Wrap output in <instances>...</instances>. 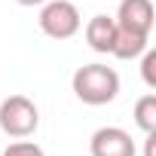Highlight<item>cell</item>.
Listing matches in <instances>:
<instances>
[{"label": "cell", "mask_w": 156, "mask_h": 156, "mask_svg": "<svg viewBox=\"0 0 156 156\" xmlns=\"http://www.w3.org/2000/svg\"><path fill=\"white\" fill-rule=\"evenodd\" d=\"M141 76H144L147 89H156V52L150 46L141 52Z\"/></svg>", "instance_id": "9c48e42d"}, {"label": "cell", "mask_w": 156, "mask_h": 156, "mask_svg": "<svg viewBox=\"0 0 156 156\" xmlns=\"http://www.w3.org/2000/svg\"><path fill=\"white\" fill-rule=\"evenodd\" d=\"M150 46V37H144V34H132V31H119L116 28V43H113V52L110 55H116V58H122V61H132V58H141V52Z\"/></svg>", "instance_id": "52a82bcc"}, {"label": "cell", "mask_w": 156, "mask_h": 156, "mask_svg": "<svg viewBox=\"0 0 156 156\" xmlns=\"http://www.w3.org/2000/svg\"><path fill=\"white\" fill-rule=\"evenodd\" d=\"M16 3H19V6H43L46 0H16Z\"/></svg>", "instance_id": "7c38bea8"}, {"label": "cell", "mask_w": 156, "mask_h": 156, "mask_svg": "<svg viewBox=\"0 0 156 156\" xmlns=\"http://www.w3.org/2000/svg\"><path fill=\"white\" fill-rule=\"evenodd\" d=\"M0 156H46V153H43V147L34 144V141H16V144H9Z\"/></svg>", "instance_id": "30bf717a"}, {"label": "cell", "mask_w": 156, "mask_h": 156, "mask_svg": "<svg viewBox=\"0 0 156 156\" xmlns=\"http://www.w3.org/2000/svg\"><path fill=\"white\" fill-rule=\"evenodd\" d=\"M70 86H73V95L83 104L101 107L119 95V73L107 64H83V67L73 70Z\"/></svg>", "instance_id": "6da1fadb"}, {"label": "cell", "mask_w": 156, "mask_h": 156, "mask_svg": "<svg viewBox=\"0 0 156 156\" xmlns=\"http://www.w3.org/2000/svg\"><path fill=\"white\" fill-rule=\"evenodd\" d=\"M40 126V110L28 95H9L0 101V129L9 138H31Z\"/></svg>", "instance_id": "7a4b0ae2"}, {"label": "cell", "mask_w": 156, "mask_h": 156, "mask_svg": "<svg viewBox=\"0 0 156 156\" xmlns=\"http://www.w3.org/2000/svg\"><path fill=\"white\" fill-rule=\"evenodd\" d=\"M135 126L147 135V132H156V95L147 92L135 101Z\"/></svg>", "instance_id": "ba28073f"}, {"label": "cell", "mask_w": 156, "mask_h": 156, "mask_svg": "<svg viewBox=\"0 0 156 156\" xmlns=\"http://www.w3.org/2000/svg\"><path fill=\"white\" fill-rule=\"evenodd\" d=\"M86 43L98 55H110L116 43V22L110 16H92L86 25Z\"/></svg>", "instance_id": "8992f818"}, {"label": "cell", "mask_w": 156, "mask_h": 156, "mask_svg": "<svg viewBox=\"0 0 156 156\" xmlns=\"http://www.w3.org/2000/svg\"><path fill=\"white\" fill-rule=\"evenodd\" d=\"M113 22H116L119 31L150 37V31H153V3L150 0H119V9H116Z\"/></svg>", "instance_id": "5b68a950"}, {"label": "cell", "mask_w": 156, "mask_h": 156, "mask_svg": "<svg viewBox=\"0 0 156 156\" xmlns=\"http://www.w3.org/2000/svg\"><path fill=\"white\" fill-rule=\"evenodd\" d=\"M89 153L92 156H138L132 135L126 129H119V126L98 129L92 135V141H89Z\"/></svg>", "instance_id": "277c9868"}, {"label": "cell", "mask_w": 156, "mask_h": 156, "mask_svg": "<svg viewBox=\"0 0 156 156\" xmlns=\"http://www.w3.org/2000/svg\"><path fill=\"white\" fill-rule=\"evenodd\" d=\"M37 22H40V31L46 37H52V40H70L83 28L80 9H76L70 0H46Z\"/></svg>", "instance_id": "3957f363"}, {"label": "cell", "mask_w": 156, "mask_h": 156, "mask_svg": "<svg viewBox=\"0 0 156 156\" xmlns=\"http://www.w3.org/2000/svg\"><path fill=\"white\" fill-rule=\"evenodd\" d=\"M144 156H156V132H147V138H144Z\"/></svg>", "instance_id": "8fae6325"}]
</instances>
